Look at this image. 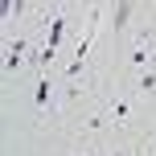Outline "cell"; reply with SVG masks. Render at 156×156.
<instances>
[{
  "label": "cell",
  "mask_w": 156,
  "mask_h": 156,
  "mask_svg": "<svg viewBox=\"0 0 156 156\" xmlns=\"http://www.w3.org/2000/svg\"><path fill=\"white\" fill-rule=\"evenodd\" d=\"M62 33H66V16L58 12L54 21H49V37H45V49H58V45H62Z\"/></svg>",
  "instance_id": "1"
},
{
  "label": "cell",
  "mask_w": 156,
  "mask_h": 156,
  "mask_svg": "<svg viewBox=\"0 0 156 156\" xmlns=\"http://www.w3.org/2000/svg\"><path fill=\"white\" fill-rule=\"evenodd\" d=\"M74 156H86V152H74Z\"/></svg>",
  "instance_id": "7"
},
{
  "label": "cell",
  "mask_w": 156,
  "mask_h": 156,
  "mask_svg": "<svg viewBox=\"0 0 156 156\" xmlns=\"http://www.w3.org/2000/svg\"><path fill=\"white\" fill-rule=\"evenodd\" d=\"M49 90H54L49 78H41V82H37V107H45V103H49Z\"/></svg>",
  "instance_id": "4"
},
{
  "label": "cell",
  "mask_w": 156,
  "mask_h": 156,
  "mask_svg": "<svg viewBox=\"0 0 156 156\" xmlns=\"http://www.w3.org/2000/svg\"><path fill=\"white\" fill-rule=\"evenodd\" d=\"M111 156H123V152H111Z\"/></svg>",
  "instance_id": "6"
},
{
  "label": "cell",
  "mask_w": 156,
  "mask_h": 156,
  "mask_svg": "<svg viewBox=\"0 0 156 156\" xmlns=\"http://www.w3.org/2000/svg\"><path fill=\"white\" fill-rule=\"evenodd\" d=\"M21 54H25V37H16V41H12V49H8V58H4L8 70H16V66H21Z\"/></svg>",
  "instance_id": "2"
},
{
  "label": "cell",
  "mask_w": 156,
  "mask_h": 156,
  "mask_svg": "<svg viewBox=\"0 0 156 156\" xmlns=\"http://www.w3.org/2000/svg\"><path fill=\"white\" fill-rule=\"evenodd\" d=\"M140 90H156V70H144L140 74Z\"/></svg>",
  "instance_id": "5"
},
{
  "label": "cell",
  "mask_w": 156,
  "mask_h": 156,
  "mask_svg": "<svg viewBox=\"0 0 156 156\" xmlns=\"http://www.w3.org/2000/svg\"><path fill=\"white\" fill-rule=\"evenodd\" d=\"M127 21H132V4H119L115 8V29H123Z\"/></svg>",
  "instance_id": "3"
}]
</instances>
